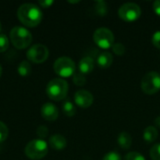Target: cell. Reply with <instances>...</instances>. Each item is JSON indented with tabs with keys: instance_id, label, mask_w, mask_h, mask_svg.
Listing matches in <instances>:
<instances>
[{
	"instance_id": "cell-22",
	"label": "cell",
	"mask_w": 160,
	"mask_h": 160,
	"mask_svg": "<svg viewBox=\"0 0 160 160\" xmlns=\"http://www.w3.org/2000/svg\"><path fill=\"white\" fill-rule=\"evenodd\" d=\"M8 127L0 121V142H3L4 141H6V139L8 138Z\"/></svg>"
},
{
	"instance_id": "cell-6",
	"label": "cell",
	"mask_w": 160,
	"mask_h": 160,
	"mask_svg": "<svg viewBox=\"0 0 160 160\" xmlns=\"http://www.w3.org/2000/svg\"><path fill=\"white\" fill-rule=\"evenodd\" d=\"M142 90L146 95H154L160 90V74L156 71L146 73L142 80Z\"/></svg>"
},
{
	"instance_id": "cell-13",
	"label": "cell",
	"mask_w": 160,
	"mask_h": 160,
	"mask_svg": "<svg viewBox=\"0 0 160 160\" xmlns=\"http://www.w3.org/2000/svg\"><path fill=\"white\" fill-rule=\"evenodd\" d=\"M94 69V60L89 56H85L79 62V71L83 75L89 74Z\"/></svg>"
},
{
	"instance_id": "cell-11",
	"label": "cell",
	"mask_w": 160,
	"mask_h": 160,
	"mask_svg": "<svg viewBox=\"0 0 160 160\" xmlns=\"http://www.w3.org/2000/svg\"><path fill=\"white\" fill-rule=\"evenodd\" d=\"M41 115L47 121H55L59 115L58 109L52 103H45L41 107Z\"/></svg>"
},
{
	"instance_id": "cell-29",
	"label": "cell",
	"mask_w": 160,
	"mask_h": 160,
	"mask_svg": "<svg viewBox=\"0 0 160 160\" xmlns=\"http://www.w3.org/2000/svg\"><path fill=\"white\" fill-rule=\"evenodd\" d=\"M38 4L41 6V8H48L53 4V1L52 0H40V1H38Z\"/></svg>"
},
{
	"instance_id": "cell-20",
	"label": "cell",
	"mask_w": 160,
	"mask_h": 160,
	"mask_svg": "<svg viewBox=\"0 0 160 160\" xmlns=\"http://www.w3.org/2000/svg\"><path fill=\"white\" fill-rule=\"evenodd\" d=\"M73 82L78 86H82L86 83V77L81 72H76L73 75Z\"/></svg>"
},
{
	"instance_id": "cell-32",
	"label": "cell",
	"mask_w": 160,
	"mask_h": 160,
	"mask_svg": "<svg viewBox=\"0 0 160 160\" xmlns=\"http://www.w3.org/2000/svg\"><path fill=\"white\" fill-rule=\"evenodd\" d=\"M69 3H79V1H68Z\"/></svg>"
},
{
	"instance_id": "cell-2",
	"label": "cell",
	"mask_w": 160,
	"mask_h": 160,
	"mask_svg": "<svg viewBox=\"0 0 160 160\" xmlns=\"http://www.w3.org/2000/svg\"><path fill=\"white\" fill-rule=\"evenodd\" d=\"M68 91V84L63 79H53L49 82L46 92L48 97L54 101H60L66 98Z\"/></svg>"
},
{
	"instance_id": "cell-23",
	"label": "cell",
	"mask_w": 160,
	"mask_h": 160,
	"mask_svg": "<svg viewBox=\"0 0 160 160\" xmlns=\"http://www.w3.org/2000/svg\"><path fill=\"white\" fill-rule=\"evenodd\" d=\"M113 52L117 55H123L126 52V48L122 43H114L112 47Z\"/></svg>"
},
{
	"instance_id": "cell-27",
	"label": "cell",
	"mask_w": 160,
	"mask_h": 160,
	"mask_svg": "<svg viewBox=\"0 0 160 160\" xmlns=\"http://www.w3.org/2000/svg\"><path fill=\"white\" fill-rule=\"evenodd\" d=\"M103 160H122V158L117 152H110L104 156Z\"/></svg>"
},
{
	"instance_id": "cell-4",
	"label": "cell",
	"mask_w": 160,
	"mask_h": 160,
	"mask_svg": "<svg viewBox=\"0 0 160 160\" xmlns=\"http://www.w3.org/2000/svg\"><path fill=\"white\" fill-rule=\"evenodd\" d=\"M26 157L30 159L39 160L48 154V144L43 140H33L27 143L24 149Z\"/></svg>"
},
{
	"instance_id": "cell-12",
	"label": "cell",
	"mask_w": 160,
	"mask_h": 160,
	"mask_svg": "<svg viewBox=\"0 0 160 160\" xmlns=\"http://www.w3.org/2000/svg\"><path fill=\"white\" fill-rule=\"evenodd\" d=\"M49 144L53 150L62 151L67 146V140L64 136H62L60 134H54L50 138Z\"/></svg>"
},
{
	"instance_id": "cell-30",
	"label": "cell",
	"mask_w": 160,
	"mask_h": 160,
	"mask_svg": "<svg viewBox=\"0 0 160 160\" xmlns=\"http://www.w3.org/2000/svg\"><path fill=\"white\" fill-rule=\"evenodd\" d=\"M153 9L155 11V13L158 16L160 17V0H157V1L154 2V4H153Z\"/></svg>"
},
{
	"instance_id": "cell-31",
	"label": "cell",
	"mask_w": 160,
	"mask_h": 160,
	"mask_svg": "<svg viewBox=\"0 0 160 160\" xmlns=\"http://www.w3.org/2000/svg\"><path fill=\"white\" fill-rule=\"evenodd\" d=\"M155 125H156L157 128H160V116L156 118V120H155Z\"/></svg>"
},
{
	"instance_id": "cell-18",
	"label": "cell",
	"mask_w": 160,
	"mask_h": 160,
	"mask_svg": "<svg viewBox=\"0 0 160 160\" xmlns=\"http://www.w3.org/2000/svg\"><path fill=\"white\" fill-rule=\"evenodd\" d=\"M62 110H63L64 113L67 116H69V117L75 115V113H76V108H75L74 104L69 100H67V101H65L63 103Z\"/></svg>"
},
{
	"instance_id": "cell-25",
	"label": "cell",
	"mask_w": 160,
	"mask_h": 160,
	"mask_svg": "<svg viewBox=\"0 0 160 160\" xmlns=\"http://www.w3.org/2000/svg\"><path fill=\"white\" fill-rule=\"evenodd\" d=\"M8 48V39L6 35L0 34V52L7 51Z\"/></svg>"
},
{
	"instance_id": "cell-14",
	"label": "cell",
	"mask_w": 160,
	"mask_h": 160,
	"mask_svg": "<svg viewBox=\"0 0 160 160\" xmlns=\"http://www.w3.org/2000/svg\"><path fill=\"white\" fill-rule=\"evenodd\" d=\"M98 65L102 68H108L112 66L113 62V57L111 52H102L98 54L97 58Z\"/></svg>"
},
{
	"instance_id": "cell-5",
	"label": "cell",
	"mask_w": 160,
	"mask_h": 160,
	"mask_svg": "<svg viewBox=\"0 0 160 160\" xmlns=\"http://www.w3.org/2000/svg\"><path fill=\"white\" fill-rule=\"evenodd\" d=\"M75 63L74 61L67 56L59 57L53 64V69L55 73L63 78H68L75 73Z\"/></svg>"
},
{
	"instance_id": "cell-15",
	"label": "cell",
	"mask_w": 160,
	"mask_h": 160,
	"mask_svg": "<svg viewBox=\"0 0 160 160\" xmlns=\"http://www.w3.org/2000/svg\"><path fill=\"white\" fill-rule=\"evenodd\" d=\"M117 142L121 148H123L124 150H128L130 148V146L132 144V137L128 132L124 131L119 134V136L117 138Z\"/></svg>"
},
{
	"instance_id": "cell-3",
	"label": "cell",
	"mask_w": 160,
	"mask_h": 160,
	"mask_svg": "<svg viewBox=\"0 0 160 160\" xmlns=\"http://www.w3.org/2000/svg\"><path fill=\"white\" fill-rule=\"evenodd\" d=\"M10 40L15 48L22 50L27 48L32 42V34L29 30L22 26H15L10 31Z\"/></svg>"
},
{
	"instance_id": "cell-28",
	"label": "cell",
	"mask_w": 160,
	"mask_h": 160,
	"mask_svg": "<svg viewBox=\"0 0 160 160\" xmlns=\"http://www.w3.org/2000/svg\"><path fill=\"white\" fill-rule=\"evenodd\" d=\"M152 42H153V44L157 48L160 49V31H157L153 35V37H152Z\"/></svg>"
},
{
	"instance_id": "cell-10",
	"label": "cell",
	"mask_w": 160,
	"mask_h": 160,
	"mask_svg": "<svg viewBox=\"0 0 160 160\" xmlns=\"http://www.w3.org/2000/svg\"><path fill=\"white\" fill-rule=\"evenodd\" d=\"M74 100L79 107L89 108L94 102V97L87 90H79L75 93Z\"/></svg>"
},
{
	"instance_id": "cell-9",
	"label": "cell",
	"mask_w": 160,
	"mask_h": 160,
	"mask_svg": "<svg viewBox=\"0 0 160 160\" xmlns=\"http://www.w3.org/2000/svg\"><path fill=\"white\" fill-rule=\"evenodd\" d=\"M48 56H49L48 48L40 43L32 45L26 52L27 59L36 64H40L45 62Z\"/></svg>"
},
{
	"instance_id": "cell-24",
	"label": "cell",
	"mask_w": 160,
	"mask_h": 160,
	"mask_svg": "<svg viewBox=\"0 0 160 160\" xmlns=\"http://www.w3.org/2000/svg\"><path fill=\"white\" fill-rule=\"evenodd\" d=\"M124 160H145V158L142 154L138 152H130L125 157Z\"/></svg>"
},
{
	"instance_id": "cell-16",
	"label": "cell",
	"mask_w": 160,
	"mask_h": 160,
	"mask_svg": "<svg viewBox=\"0 0 160 160\" xmlns=\"http://www.w3.org/2000/svg\"><path fill=\"white\" fill-rule=\"evenodd\" d=\"M158 137V131L155 127H147L143 131V139L147 143L154 142Z\"/></svg>"
},
{
	"instance_id": "cell-33",
	"label": "cell",
	"mask_w": 160,
	"mask_h": 160,
	"mask_svg": "<svg viewBox=\"0 0 160 160\" xmlns=\"http://www.w3.org/2000/svg\"><path fill=\"white\" fill-rule=\"evenodd\" d=\"M1 74H2V68H1V65H0V77H1Z\"/></svg>"
},
{
	"instance_id": "cell-21",
	"label": "cell",
	"mask_w": 160,
	"mask_h": 160,
	"mask_svg": "<svg viewBox=\"0 0 160 160\" xmlns=\"http://www.w3.org/2000/svg\"><path fill=\"white\" fill-rule=\"evenodd\" d=\"M150 157L152 160H160V143L155 144L150 150Z\"/></svg>"
},
{
	"instance_id": "cell-1",
	"label": "cell",
	"mask_w": 160,
	"mask_h": 160,
	"mask_svg": "<svg viewBox=\"0 0 160 160\" xmlns=\"http://www.w3.org/2000/svg\"><path fill=\"white\" fill-rule=\"evenodd\" d=\"M17 15L20 22L28 27H35L38 25L43 17L41 9L32 3L21 5L18 8Z\"/></svg>"
},
{
	"instance_id": "cell-19",
	"label": "cell",
	"mask_w": 160,
	"mask_h": 160,
	"mask_svg": "<svg viewBox=\"0 0 160 160\" xmlns=\"http://www.w3.org/2000/svg\"><path fill=\"white\" fill-rule=\"evenodd\" d=\"M96 11L99 16H105L108 12V5L105 1H97L96 2Z\"/></svg>"
},
{
	"instance_id": "cell-17",
	"label": "cell",
	"mask_w": 160,
	"mask_h": 160,
	"mask_svg": "<svg viewBox=\"0 0 160 160\" xmlns=\"http://www.w3.org/2000/svg\"><path fill=\"white\" fill-rule=\"evenodd\" d=\"M31 72V65L27 60H23L22 61L19 66H18V73L22 76V77H26L30 74Z\"/></svg>"
},
{
	"instance_id": "cell-7",
	"label": "cell",
	"mask_w": 160,
	"mask_h": 160,
	"mask_svg": "<svg viewBox=\"0 0 160 160\" xmlns=\"http://www.w3.org/2000/svg\"><path fill=\"white\" fill-rule=\"evenodd\" d=\"M93 39L95 43L101 49L112 48L114 44V36L113 33L106 27L98 28L93 35Z\"/></svg>"
},
{
	"instance_id": "cell-8",
	"label": "cell",
	"mask_w": 160,
	"mask_h": 160,
	"mask_svg": "<svg viewBox=\"0 0 160 160\" xmlns=\"http://www.w3.org/2000/svg\"><path fill=\"white\" fill-rule=\"evenodd\" d=\"M142 14V10L139 5L136 3H125L123 4L118 10V15L119 17L128 22H132L137 21Z\"/></svg>"
},
{
	"instance_id": "cell-34",
	"label": "cell",
	"mask_w": 160,
	"mask_h": 160,
	"mask_svg": "<svg viewBox=\"0 0 160 160\" xmlns=\"http://www.w3.org/2000/svg\"><path fill=\"white\" fill-rule=\"evenodd\" d=\"M0 31H1V22H0Z\"/></svg>"
},
{
	"instance_id": "cell-26",
	"label": "cell",
	"mask_w": 160,
	"mask_h": 160,
	"mask_svg": "<svg viewBox=\"0 0 160 160\" xmlns=\"http://www.w3.org/2000/svg\"><path fill=\"white\" fill-rule=\"evenodd\" d=\"M37 135L40 138V140H42V138H45L47 137L48 133H49V130L47 128V127L45 126H39L38 128H37Z\"/></svg>"
}]
</instances>
